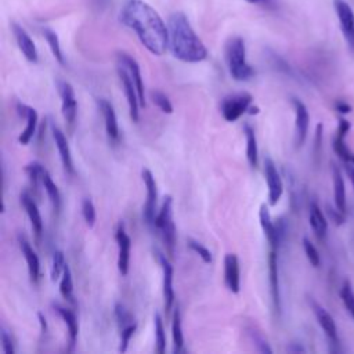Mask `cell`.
Wrapping results in <instances>:
<instances>
[{
  "label": "cell",
  "mask_w": 354,
  "mask_h": 354,
  "mask_svg": "<svg viewBox=\"0 0 354 354\" xmlns=\"http://www.w3.org/2000/svg\"><path fill=\"white\" fill-rule=\"evenodd\" d=\"M151 100L152 102L163 112V113H171L173 112V105L170 102V100L167 98V95L159 90H153L151 91Z\"/></svg>",
  "instance_id": "cell-37"
},
{
  "label": "cell",
  "mask_w": 354,
  "mask_h": 354,
  "mask_svg": "<svg viewBox=\"0 0 354 354\" xmlns=\"http://www.w3.org/2000/svg\"><path fill=\"white\" fill-rule=\"evenodd\" d=\"M51 133H53V138H54L55 147L58 149L59 159L62 162L64 170L66 171V174L73 176L75 174V166H73L71 148H69V144H68V140H66L65 134L55 124H51Z\"/></svg>",
  "instance_id": "cell-19"
},
{
  "label": "cell",
  "mask_w": 354,
  "mask_h": 354,
  "mask_svg": "<svg viewBox=\"0 0 354 354\" xmlns=\"http://www.w3.org/2000/svg\"><path fill=\"white\" fill-rule=\"evenodd\" d=\"M144 185L147 188V201L144 203L142 209V217L147 221V224H153L155 223V209H156V202H158V188H156V181L151 170L144 169L141 171Z\"/></svg>",
  "instance_id": "cell-10"
},
{
  "label": "cell",
  "mask_w": 354,
  "mask_h": 354,
  "mask_svg": "<svg viewBox=\"0 0 354 354\" xmlns=\"http://www.w3.org/2000/svg\"><path fill=\"white\" fill-rule=\"evenodd\" d=\"M310 304H311V308H313V313L319 324V326L322 328L324 333L326 335V337L329 339L330 344H339V337H337V328H336V324H335V319L317 301L314 300H310Z\"/></svg>",
  "instance_id": "cell-17"
},
{
  "label": "cell",
  "mask_w": 354,
  "mask_h": 354,
  "mask_svg": "<svg viewBox=\"0 0 354 354\" xmlns=\"http://www.w3.org/2000/svg\"><path fill=\"white\" fill-rule=\"evenodd\" d=\"M18 242H19V248H21V252L25 257V261H26V266H28V272H29V277H30V281L33 283H36L40 278V260H39V256L36 254V252L33 250V248L30 246L29 241L19 235L18 236Z\"/></svg>",
  "instance_id": "cell-24"
},
{
  "label": "cell",
  "mask_w": 354,
  "mask_h": 354,
  "mask_svg": "<svg viewBox=\"0 0 354 354\" xmlns=\"http://www.w3.org/2000/svg\"><path fill=\"white\" fill-rule=\"evenodd\" d=\"M292 104L295 108V144L296 148H300L308 133V126H310V115L307 111V106L299 100V98H292Z\"/></svg>",
  "instance_id": "cell-12"
},
{
  "label": "cell",
  "mask_w": 354,
  "mask_h": 354,
  "mask_svg": "<svg viewBox=\"0 0 354 354\" xmlns=\"http://www.w3.org/2000/svg\"><path fill=\"white\" fill-rule=\"evenodd\" d=\"M187 243H188V246H189V249L191 250H194L202 260H203V263H206V264H209V263H212V260H213V257H212V252L206 248V246H203L202 243H199L198 241H195V239H188L187 241Z\"/></svg>",
  "instance_id": "cell-41"
},
{
  "label": "cell",
  "mask_w": 354,
  "mask_h": 354,
  "mask_svg": "<svg viewBox=\"0 0 354 354\" xmlns=\"http://www.w3.org/2000/svg\"><path fill=\"white\" fill-rule=\"evenodd\" d=\"M252 101L253 97L248 91H239L224 97L220 104L223 118L227 122H236L243 113L249 111Z\"/></svg>",
  "instance_id": "cell-5"
},
{
  "label": "cell",
  "mask_w": 354,
  "mask_h": 354,
  "mask_svg": "<svg viewBox=\"0 0 354 354\" xmlns=\"http://www.w3.org/2000/svg\"><path fill=\"white\" fill-rule=\"evenodd\" d=\"M243 133H245V138H246V159H248V163L252 167H256L257 162H259V148H257V140H256L254 130L250 124L246 123L243 126Z\"/></svg>",
  "instance_id": "cell-28"
},
{
  "label": "cell",
  "mask_w": 354,
  "mask_h": 354,
  "mask_svg": "<svg viewBox=\"0 0 354 354\" xmlns=\"http://www.w3.org/2000/svg\"><path fill=\"white\" fill-rule=\"evenodd\" d=\"M0 340H1V348H3V351H4L6 354H14V353H15V347H14L12 337H11L10 333L4 329V326H1Z\"/></svg>",
  "instance_id": "cell-43"
},
{
  "label": "cell",
  "mask_w": 354,
  "mask_h": 354,
  "mask_svg": "<svg viewBox=\"0 0 354 354\" xmlns=\"http://www.w3.org/2000/svg\"><path fill=\"white\" fill-rule=\"evenodd\" d=\"M225 62L234 80L246 82L254 76V69L246 59L245 40L239 36L231 37L225 44Z\"/></svg>",
  "instance_id": "cell-3"
},
{
  "label": "cell",
  "mask_w": 354,
  "mask_h": 354,
  "mask_svg": "<svg viewBox=\"0 0 354 354\" xmlns=\"http://www.w3.org/2000/svg\"><path fill=\"white\" fill-rule=\"evenodd\" d=\"M340 297H342V301H343L346 310L354 318V290L348 281L343 282L342 289H340Z\"/></svg>",
  "instance_id": "cell-35"
},
{
  "label": "cell",
  "mask_w": 354,
  "mask_h": 354,
  "mask_svg": "<svg viewBox=\"0 0 354 354\" xmlns=\"http://www.w3.org/2000/svg\"><path fill=\"white\" fill-rule=\"evenodd\" d=\"M286 350L289 353H304L306 351V348L301 344H299V343H290Z\"/></svg>",
  "instance_id": "cell-47"
},
{
  "label": "cell",
  "mask_w": 354,
  "mask_h": 354,
  "mask_svg": "<svg viewBox=\"0 0 354 354\" xmlns=\"http://www.w3.org/2000/svg\"><path fill=\"white\" fill-rule=\"evenodd\" d=\"M19 199H21L22 207L25 209V212L29 217V221L32 224V228H33L36 236L40 238V235L43 232V218L40 216V212H39V207H37L36 202L33 201V198L30 196V194L28 191H22L21 195H19Z\"/></svg>",
  "instance_id": "cell-25"
},
{
  "label": "cell",
  "mask_w": 354,
  "mask_h": 354,
  "mask_svg": "<svg viewBox=\"0 0 354 354\" xmlns=\"http://www.w3.org/2000/svg\"><path fill=\"white\" fill-rule=\"evenodd\" d=\"M37 318H39V322H40V326H41V332L46 333L47 332V322H46V318L43 315V313H37Z\"/></svg>",
  "instance_id": "cell-48"
},
{
  "label": "cell",
  "mask_w": 354,
  "mask_h": 354,
  "mask_svg": "<svg viewBox=\"0 0 354 354\" xmlns=\"http://www.w3.org/2000/svg\"><path fill=\"white\" fill-rule=\"evenodd\" d=\"M303 249H304V253L310 261V264L313 267H318L319 263H321V259H319V253L317 250V248L314 246V243L307 238L304 236L303 238Z\"/></svg>",
  "instance_id": "cell-40"
},
{
  "label": "cell",
  "mask_w": 354,
  "mask_h": 354,
  "mask_svg": "<svg viewBox=\"0 0 354 354\" xmlns=\"http://www.w3.org/2000/svg\"><path fill=\"white\" fill-rule=\"evenodd\" d=\"M66 263H65V256L62 253V250H55L53 254V264H51V281H57L58 278H61L64 268H65Z\"/></svg>",
  "instance_id": "cell-36"
},
{
  "label": "cell",
  "mask_w": 354,
  "mask_h": 354,
  "mask_svg": "<svg viewBox=\"0 0 354 354\" xmlns=\"http://www.w3.org/2000/svg\"><path fill=\"white\" fill-rule=\"evenodd\" d=\"M43 36L50 47V51L53 54V57L55 58V61L61 65H65V57H64V53H62V48H61V44H59V39H58V35L50 29V28H44L43 29Z\"/></svg>",
  "instance_id": "cell-31"
},
{
  "label": "cell",
  "mask_w": 354,
  "mask_h": 354,
  "mask_svg": "<svg viewBox=\"0 0 354 354\" xmlns=\"http://www.w3.org/2000/svg\"><path fill=\"white\" fill-rule=\"evenodd\" d=\"M116 62L123 65L127 72L130 73L134 84H136V88H137V93H138V98H140V105L141 106H145L147 101H145V95H144V83H142V76H141V71H140V65L137 64V61L127 53H118L116 55Z\"/></svg>",
  "instance_id": "cell-14"
},
{
  "label": "cell",
  "mask_w": 354,
  "mask_h": 354,
  "mask_svg": "<svg viewBox=\"0 0 354 354\" xmlns=\"http://www.w3.org/2000/svg\"><path fill=\"white\" fill-rule=\"evenodd\" d=\"M97 104H98V108L104 118V124H105V131H106L108 138L112 142H118L119 141V124H118V118H116L112 104L105 98H100L97 101Z\"/></svg>",
  "instance_id": "cell-22"
},
{
  "label": "cell",
  "mask_w": 354,
  "mask_h": 354,
  "mask_svg": "<svg viewBox=\"0 0 354 354\" xmlns=\"http://www.w3.org/2000/svg\"><path fill=\"white\" fill-rule=\"evenodd\" d=\"M136 329H137V322H133V324L120 329V344H119V351L120 353H124L127 350L130 339L133 337Z\"/></svg>",
  "instance_id": "cell-42"
},
{
  "label": "cell",
  "mask_w": 354,
  "mask_h": 354,
  "mask_svg": "<svg viewBox=\"0 0 354 354\" xmlns=\"http://www.w3.org/2000/svg\"><path fill=\"white\" fill-rule=\"evenodd\" d=\"M59 293L65 300L75 303V300H73V279H72V272H71V268L68 267V264L65 266L64 272L59 279Z\"/></svg>",
  "instance_id": "cell-33"
},
{
  "label": "cell",
  "mask_w": 354,
  "mask_h": 354,
  "mask_svg": "<svg viewBox=\"0 0 354 354\" xmlns=\"http://www.w3.org/2000/svg\"><path fill=\"white\" fill-rule=\"evenodd\" d=\"M343 165H344V170H346V173H347V176H348V178H350V181L354 187V155L350 159L344 160Z\"/></svg>",
  "instance_id": "cell-45"
},
{
  "label": "cell",
  "mask_w": 354,
  "mask_h": 354,
  "mask_svg": "<svg viewBox=\"0 0 354 354\" xmlns=\"http://www.w3.org/2000/svg\"><path fill=\"white\" fill-rule=\"evenodd\" d=\"M57 90L61 98V111L65 122L68 124H73L77 113V101L75 95V90L71 83L66 80H57Z\"/></svg>",
  "instance_id": "cell-8"
},
{
  "label": "cell",
  "mask_w": 354,
  "mask_h": 354,
  "mask_svg": "<svg viewBox=\"0 0 354 354\" xmlns=\"http://www.w3.org/2000/svg\"><path fill=\"white\" fill-rule=\"evenodd\" d=\"M82 214L83 218L86 221V224L88 225V228H93L95 224V218H97V213H95V207L94 203L91 202V199L86 198L82 202Z\"/></svg>",
  "instance_id": "cell-38"
},
{
  "label": "cell",
  "mask_w": 354,
  "mask_h": 354,
  "mask_svg": "<svg viewBox=\"0 0 354 354\" xmlns=\"http://www.w3.org/2000/svg\"><path fill=\"white\" fill-rule=\"evenodd\" d=\"M245 1H248L250 4H263V3H267L268 0H245Z\"/></svg>",
  "instance_id": "cell-49"
},
{
  "label": "cell",
  "mask_w": 354,
  "mask_h": 354,
  "mask_svg": "<svg viewBox=\"0 0 354 354\" xmlns=\"http://www.w3.org/2000/svg\"><path fill=\"white\" fill-rule=\"evenodd\" d=\"M171 336H173V353L178 354L183 351L184 346V336H183V325H181V313L178 308H176L173 314V322H171Z\"/></svg>",
  "instance_id": "cell-30"
},
{
  "label": "cell",
  "mask_w": 354,
  "mask_h": 354,
  "mask_svg": "<svg viewBox=\"0 0 354 354\" xmlns=\"http://www.w3.org/2000/svg\"><path fill=\"white\" fill-rule=\"evenodd\" d=\"M224 283L231 293H238L241 289L239 261L234 253H227L224 257Z\"/></svg>",
  "instance_id": "cell-20"
},
{
  "label": "cell",
  "mask_w": 354,
  "mask_h": 354,
  "mask_svg": "<svg viewBox=\"0 0 354 354\" xmlns=\"http://www.w3.org/2000/svg\"><path fill=\"white\" fill-rule=\"evenodd\" d=\"M41 185H43L54 210L59 212V209H61V194H59V189H58L57 184L53 181L50 173L46 169L41 174Z\"/></svg>",
  "instance_id": "cell-29"
},
{
  "label": "cell",
  "mask_w": 354,
  "mask_h": 354,
  "mask_svg": "<svg viewBox=\"0 0 354 354\" xmlns=\"http://www.w3.org/2000/svg\"><path fill=\"white\" fill-rule=\"evenodd\" d=\"M278 249H271L268 254V277H270V292L272 306L277 313L281 311V293H279V277H278Z\"/></svg>",
  "instance_id": "cell-21"
},
{
  "label": "cell",
  "mask_w": 354,
  "mask_h": 354,
  "mask_svg": "<svg viewBox=\"0 0 354 354\" xmlns=\"http://www.w3.org/2000/svg\"><path fill=\"white\" fill-rule=\"evenodd\" d=\"M308 220H310V225H311V230L314 231L315 236L318 239H324L326 235V231H328V221H326L322 210L319 209V206L315 202H311V205H310Z\"/></svg>",
  "instance_id": "cell-26"
},
{
  "label": "cell",
  "mask_w": 354,
  "mask_h": 354,
  "mask_svg": "<svg viewBox=\"0 0 354 354\" xmlns=\"http://www.w3.org/2000/svg\"><path fill=\"white\" fill-rule=\"evenodd\" d=\"M17 112H18L19 116H22L26 120V126H25V129L22 130V133L18 137L19 144L26 145V144L30 142V140L33 138V136L36 133L39 116H37V112H36L35 108H32V106H29L26 104H21V102L17 104Z\"/></svg>",
  "instance_id": "cell-16"
},
{
  "label": "cell",
  "mask_w": 354,
  "mask_h": 354,
  "mask_svg": "<svg viewBox=\"0 0 354 354\" xmlns=\"http://www.w3.org/2000/svg\"><path fill=\"white\" fill-rule=\"evenodd\" d=\"M167 29L169 50L174 58L188 64H196L207 58L206 46L184 12H173L167 21Z\"/></svg>",
  "instance_id": "cell-2"
},
{
  "label": "cell",
  "mask_w": 354,
  "mask_h": 354,
  "mask_svg": "<svg viewBox=\"0 0 354 354\" xmlns=\"http://www.w3.org/2000/svg\"><path fill=\"white\" fill-rule=\"evenodd\" d=\"M53 308L62 318V321L65 322V325L68 328V346H69L68 351H73V348L76 346V340H77V332H79L76 315L72 310L65 308L58 303H53Z\"/></svg>",
  "instance_id": "cell-23"
},
{
  "label": "cell",
  "mask_w": 354,
  "mask_h": 354,
  "mask_svg": "<svg viewBox=\"0 0 354 354\" xmlns=\"http://www.w3.org/2000/svg\"><path fill=\"white\" fill-rule=\"evenodd\" d=\"M264 176H266L267 188H268V203L271 206H275L282 196L283 184H282L279 171L271 158L264 159Z\"/></svg>",
  "instance_id": "cell-9"
},
{
  "label": "cell",
  "mask_w": 354,
  "mask_h": 354,
  "mask_svg": "<svg viewBox=\"0 0 354 354\" xmlns=\"http://www.w3.org/2000/svg\"><path fill=\"white\" fill-rule=\"evenodd\" d=\"M115 317L120 325V329L136 322L134 321V317L131 315V313L122 304V303H116L115 304Z\"/></svg>",
  "instance_id": "cell-39"
},
{
  "label": "cell",
  "mask_w": 354,
  "mask_h": 354,
  "mask_svg": "<svg viewBox=\"0 0 354 354\" xmlns=\"http://www.w3.org/2000/svg\"><path fill=\"white\" fill-rule=\"evenodd\" d=\"M333 8L347 47L354 53V10L346 0H333Z\"/></svg>",
  "instance_id": "cell-6"
},
{
  "label": "cell",
  "mask_w": 354,
  "mask_h": 354,
  "mask_svg": "<svg viewBox=\"0 0 354 354\" xmlns=\"http://www.w3.org/2000/svg\"><path fill=\"white\" fill-rule=\"evenodd\" d=\"M115 239L118 243V270L122 275H127L129 264H130V250H131V239L124 230V224L119 223Z\"/></svg>",
  "instance_id": "cell-13"
},
{
  "label": "cell",
  "mask_w": 354,
  "mask_h": 354,
  "mask_svg": "<svg viewBox=\"0 0 354 354\" xmlns=\"http://www.w3.org/2000/svg\"><path fill=\"white\" fill-rule=\"evenodd\" d=\"M44 171V166L39 162H30L25 166V173L28 174L32 185L35 189L39 188V184H41V174Z\"/></svg>",
  "instance_id": "cell-34"
},
{
  "label": "cell",
  "mask_w": 354,
  "mask_h": 354,
  "mask_svg": "<svg viewBox=\"0 0 354 354\" xmlns=\"http://www.w3.org/2000/svg\"><path fill=\"white\" fill-rule=\"evenodd\" d=\"M332 180H333V201L335 207L343 213H346V185L342 177V173L336 166L332 169Z\"/></svg>",
  "instance_id": "cell-27"
},
{
  "label": "cell",
  "mask_w": 354,
  "mask_h": 354,
  "mask_svg": "<svg viewBox=\"0 0 354 354\" xmlns=\"http://www.w3.org/2000/svg\"><path fill=\"white\" fill-rule=\"evenodd\" d=\"M158 260L160 263L162 267V272H163V282H162V288H163V300H165V310L166 313H170L173 303H174V288H173V266L170 264V261L166 259L165 254L158 252Z\"/></svg>",
  "instance_id": "cell-15"
},
{
  "label": "cell",
  "mask_w": 354,
  "mask_h": 354,
  "mask_svg": "<svg viewBox=\"0 0 354 354\" xmlns=\"http://www.w3.org/2000/svg\"><path fill=\"white\" fill-rule=\"evenodd\" d=\"M153 328H155V351L158 354H163L166 350V333L165 325L160 314L153 315Z\"/></svg>",
  "instance_id": "cell-32"
},
{
  "label": "cell",
  "mask_w": 354,
  "mask_h": 354,
  "mask_svg": "<svg viewBox=\"0 0 354 354\" xmlns=\"http://www.w3.org/2000/svg\"><path fill=\"white\" fill-rule=\"evenodd\" d=\"M11 29H12V35L15 37V41H17V46L18 48L21 50V53L24 54V57L29 61V62H37V48H36V44L33 41V39L30 37V35L18 24H12L11 25Z\"/></svg>",
  "instance_id": "cell-18"
},
{
  "label": "cell",
  "mask_w": 354,
  "mask_h": 354,
  "mask_svg": "<svg viewBox=\"0 0 354 354\" xmlns=\"http://www.w3.org/2000/svg\"><path fill=\"white\" fill-rule=\"evenodd\" d=\"M116 71H118V76L120 79L126 100H127V105H129V113L133 122H138L140 119V98H138V93L136 88V84L130 76V73L127 72V69L116 62Z\"/></svg>",
  "instance_id": "cell-7"
},
{
  "label": "cell",
  "mask_w": 354,
  "mask_h": 354,
  "mask_svg": "<svg viewBox=\"0 0 354 354\" xmlns=\"http://www.w3.org/2000/svg\"><path fill=\"white\" fill-rule=\"evenodd\" d=\"M259 112V108L257 106H249V113L253 115V113H257Z\"/></svg>",
  "instance_id": "cell-50"
},
{
  "label": "cell",
  "mask_w": 354,
  "mask_h": 354,
  "mask_svg": "<svg viewBox=\"0 0 354 354\" xmlns=\"http://www.w3.org/2000/svg\"><path fill=\"white\" fill-rule=\"evenodd\" d=\"M120 22L131 29L140 43L153 55L169 48V29L160 14L144 0H126L119 12Z\"/></svg>",
  "instance_id": "cell-1"
},
{
  "label": "cell",
  "mask_w": 354,
  "mask_h": 354,
  "mask_svg": "<svg viewBox=\"0 0 354 354\" xmlns=\"http://www.w3.org/2000/svg\"><path fill=\"white\" fill-rule=\"evenodd\" d=\"M336 109H337L340 113H348V112L351 111V106H350L347 102H344V101H337V102H336Z\"/></svg>",
  "instance_id": "cell-46"
},
{
  "label": "cell",
  "mask_w": 354,
  "mask_h": 354,
  "mask_svg": "<svg viewBox=\"0 0 354 354\" xmlns=\"http://www.w3.org/2000/svg\"><path fill=\"white\" fill-rule=\"evenodd\" d=\"M153 225L160 232L167 253L173 256L176 246V225L173 221V198L170 195L165 196L160 210L156 213Z\"/></svg>",
  "instance_id": "cell-4"
},
{
  "label": "cell",
  "mask_w": 354,
  "mask_h": 354,
  "mask_svg": "<svg viewBox=\"0 0 354 354\" xmlns=\"http://www.w3.org/2000/svg\"><path fill=\"white\" fill-rule=\"evenodd\" d=\"M259 220H260V225L263 228V232H264V235H266V238L270 243V248L271 249H278L279 243L282 241L283 232H282V228L271 220V214H270V210H268L266 203L260 205Z\"/></svg>",
  "instance_id": "cell-11"
},
{
  "label": "cell",
  "mask_w": 354,
  "mask_h": 354,
  "mask_svg": "<svg viewBox=\"0 0 354 354\" xmlns=\"http://www.w3.org/2000/svg\"><path fill=\"white\" fill-rule=\"evenodd\" d=\"M250 337H252V340L254 342V346H256V348L260 351V353H266V354H271L272 353V348L268 346V343H267V340L261 336V335H259L257 332H250Z\"/></svg>",
  "instance_id": "cell-44"
}]
</instances>
